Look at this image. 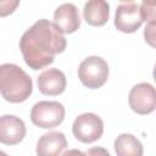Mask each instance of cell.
Returning <instances> with one entry per match:
<instances>
[{"label": "cell", "instance_id": "obj_10", "mask_svg": "<svg viewBox=\"0 0 156 156\" xmlns=\"http://www.w3.org/2000/svg\"><path fill=\"white\" fill-rule=\"evenodd\" d=\"M38 89L41 94L49 96H56L66 89V76L58 68H49L41 72L38 77Z\"/></svg>", "mask_w": 156, "mask_h": 156}, {"label": "cell", "instance_id": "obj_14", "mask_svg": "<svg viewBox=\"0 0 156 156\" xmlns=\"http://www.w3.org/2000/svg\"><path fill=\"white\" fill-rule=\"evenodd\" d=\"M140 13H141V18L143 21L149 22H154L155 21V7L156 4L154 1H143L140 5Z\"/></svg>", "mask_w": 156, "mask_h": 156}, {"label": "cell", "instance_id": "obj_8", "mask_svg": "<svg viewBox=\"0 0 156 156\" xmlns=\"http://www.w3.org/2000/svg\"><path fill=\"white\" fill-rule=\"evenodd\" d=\"M27 129L24 122L13 115L0 117V143L5 145L20 144L26 136Z\"/></svg>", "mask_w": 156, "mask_h": 156}, {"label": "cell", "instance_id": "obj_11", "mask_svg": "<svg viewBox=\"0 0 156 156\" xmlns=\"http://www.w3.org/2000/svg\"><path fill=\"white\" fill-rule=\"evenodd\" d=\"M67 140L61 132H49L43 134L37 143L38 156H61V152L66 149Z\"/></svg>", "mask_w": 156, "mask_h": 156}, {"label": "cell", "instance_id": "obj_7", "mask_svg": "<svg viewBox=\"0 0 156 156\" xmlns=\"http://www.w3.org/2000/svg\"><path fill=\"white\" fill-rule=\"evenodd\" d=\"M129 107L138 115H149L156 107L155 88L150 83L135 84L128 95Z\"/></svg>", "mask_w": 156, "mask_h": 156}, {"label": "cell", "instance_id": "obj_3", "mask_svg": "<svg viewBox=\"0 0 156 156\" xmlns=\"http://www.w3.org/2000/svg\"><path fill=\"white\" fill-rule=\"evenodd\" d=\"M78 78L84 87L98 89L108 78V65L100 56H88L78 67Z\"/></svg>", "mask_w": 156, "mask_h": 156}, {"label": "cell", "instance_id": "obj_6", "mask_svg": "<svg viewBox=\"0 0 156 156\" xmlns=\"http://www.w3.org/2000/svg\"><path fill=\"white\" fill-rule=\"evenodd\" d=\"M139 4L135 1H123L116 9L115 27L122 33H134L143 24Z\"/></svg>", "mask_w": 156, "mask_h": 156}, {"label": "cell", "instance_id": "obj_17", "mask_svg": "<svg viewBox=\"0 0 156 156\" xmlns=\"http://www.w3.org/2000/svg\"><path fill=\"white\" fill-rule=\"evenodd\" d=\"M87 156H111L110 152L105 149V147H101V146H94V147H90L87 152H85Z\"/></svg>", "mask_w": 156, "mask_h": 156}, {"label": "cell", "instance_id": "obj_18", "mask_svg": "<svg viewBox=\"0 0 156 156\" xmlns=\"http://www.w3.org/2000/svg\"><path fill=\"white\" fill-rule=\"evenodd\" d=\"M61 156H87V155L78 149H69V150L65 151Z\"/></svg>", "mask_w": 156, "mask_h": 156}, {"label": "cell", "instance_id": "obj_1", "mask_svg": "<svg viewBox=\"0 0 156 156\" xmlns=\"http://www.w3.org/2000/svg\"><path fill=\"white\" fill-rule=\"evenodd\" d=\"M18 45L27 66L38 71L51 65L55 55L65 51L67 41L49 20L41 18L22 34Z\"/></svg>", "mask_w": 156, "mask_h": 156}, {"label": "cell", "instance_id": "obj_4", "mask_svg": "<svg viewBox=\"0 0 156 156\" xmlns=\"http://www.w3.org/2000/svg\"><path fill=\"white\" fill-rule=\"evenodd\" d=\"M65 119V107L58 101H39L30 111V121L39 128L50 129Z\"/></svg>", "mask_w": 156, "mask_h": 156}, {"label": "cell", "instance_id": "obj_12", "mask_svg": "<svg viewBox=\"0 0 156 156\" xmlns=\"http://www.w3.org/2000/svg\"><path fill=\"white\" fill-rule=\"evenodd\" d=\"M83 16L88 24L101 27L108 21L110 5L104 0H90L84 4Z\"/></svg>", "mask_w": 156, "mask_h": 156}, {"label": "cell", "instance_id": "obj_2", "mask_svg": "<svg viewBox=\"0 0 156 156\" xmlns=\"http://www.w3.org/2000/svg\"><path fill=\"white\" fill-rule=\"evenodd\" d=\"M33 91L32 78L15 63L0 65V94L12 104L26 101Z\"/></svg>", "mask_w": 156, "mask_h": 156}, {"label": "cell", "instance_id": "obj_9", "mask_svg": "<svg viewBox=\"0 0 156 156\" xmlns=\"http://www.w3.org/2000/svg\"><path fill=\"white\" fill-rule=\"evenodd\" d=\"M52 24L61 34L74 33L80 26V18L77 6L71 2L60 5L54 12Z\"/></svg>", "mask_w": 156, "mask_h": 156}, {"label": "cell", "instance_id": "obj_5", "mask_svg": "<svg viewBox=\"0 0 156 156\" xmlns=\"http://www.w3.org/2000/svg\"><path fill=\"white\" fill-rule=\"evenodd\" d=\"M72 132L77 140L84 144H90L96 141L102 135L104 122L95 113H82L76 117L72 126Z\"/></svg>", "mask_w": 156, "mask_h": 156}, {"label": "cell", "instance_id": "obj_16", "mask_svg": "<svg viewBox=\"0 0 156 156\" xmlns=\"http://www.w3.org/2000/svg\"><path fill=\"white\" fill-rule=\"evenodd\" d=\"M155 21L154 22H149L145 27L144 30V37H145V41H147L152 48L155 46Z\"/></svg>", "mask_w": 156, "mask_h": 156}, {"label": "cell", "instance_id": "obj_15", "mask_svg": "<svg viewBox=\"0 0 156 156\" xmlns=\"http://www.w3.org/2000/svg\"><path fill=\"white\" fill-rule=\"evenodd\" d=\"M20 5L18 0H6V1H0V17H5L11 15L17 6Z\"/></svg>", "mask_w": 156, "mask_h": 156}, {"label": "cell", "instance_id": "obj_19", "mask_svg": "<svg viewBox=\"0 0 156 156\" xmlns=\"http://www.w3.org/2000/svg\"><path fill=\"white\" fill-rule=\"evenodd\" d=\"M0 156H9V155H7V154H5L4 151H1V150H0Z\"/></svg>", "mask_w": 156, "mask_h": 156}, {"label": "cell", "instance_id": "obj_13", "mask_svg": "<svg viewBox=\"0 0 156 156\" xmlns=\"http://www.w3.org/2000/svg\"><path fill=\"white\" fill-rule=\"evenodd\" d=\"M115 151L117 156H143L144 149L143 144L136 139V136L122 133L115 140Z\"/></svg>", "mask_w": 156, "mask_h": 156}]
</instances>
